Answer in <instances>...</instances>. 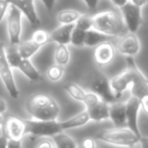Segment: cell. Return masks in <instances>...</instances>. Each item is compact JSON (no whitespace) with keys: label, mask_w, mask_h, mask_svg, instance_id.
Segmentation results:
<instances>
[{"label":"cell","mask_w":148,"mask_h":148,"mask_svg":"<svg viewBox=\"0 0 148 148\" xmlns=\"http://www.w3.org/2000/svg\"><path fill=\"white\" fill-rule=\"evenodd\" d=\"M42 3L45 5V7L47 8L48 11H52L55 6L56 0H41Z\"/></svg>","instance_id":"37"},{"label":"cell","mask_w":148,"mask_h":148,"mask_svg":"<svg viewBox=\"0 0 148 148\" xmlns=\"http://www.w3.org/2000/svg\"><path fill=\"white\" fill-rule=\"evenodd\" d=\"M82 13L74 9H64L57 13V21L61 25H74Z\"/></svg>","instance_id":"21"},{"label":"cell","mask_w":148,"mask_h":148,"mask_svg":"<svg viewBox=\"0 0 148 148\" xmlns=\"http://www.w3.org/2000/svg\"><path fill=\"white\" fill-rule=\"evenodd\" d=\"M126 105V122H127V128H129L132 132L137 136L141 137L139 126H138V117L140 113V99L135 97H131L127 101Z\"/></svg>","instance_id":"10"},{"label":"cell","mask_w":148,"mask_h":148,"mask_svg":"<svg viewBox=\"0 0 148 148\" xmlns=\"http://www.w3.org/2000/svg\"><path fill=\"white\" fill-rule=\"evenodd\" d=\"M120 12L123 17L124 23L127 27V31L129 33L136 34V32L141 25L142 21L141 7L137 6L129 1L120 8Z\"/></svg>","instance_id":"9"},{"label":"cell","mask_w":148,"mask_h":148,"mask_svg":"<svg viewBox=\"0 0 148 148\" xmlns=\"http://www.w3.org/2000/svg\"><path fill=\"white\" fill-rule=\"evenodd\" d=\"M111 1L114 3V5H115V6L119 7V8H121V7L124 6L126 3L129 2V0H111Z\"/></svg>","instance_id":"40"},{"label":"cell","mask_w":148,"mask_h":148,"mask_svg":"<svg viewBox=\"0 0 148 148\" xmlns=\"http://www.w3.org/2000/svg\"><path fill=\"white\" fill-rule=\"evenodd\" d=\"M64 75V67L58 64L51 65L47 70V77L51 81H59Z\"/></svg>","instance_id":"27"},{"label":"cell","mask_w":148,"mask_h":148,"mask_svg":"<svg viewBox=\"0 0 148 148\" xmlns=\"http://www.w3.org/2000/svg\"><path fill=\"white\" fill-rule=\"evenodd\" d=\"M126 62H127V65L125 69L110 80L111 88L118 99L123 95V93L128 88H130V86L135 82L136 79L143 75L133 57H127Z\"/></svg>","instance_id":"4"},{"label":"cell","mask_w":148,"mask_h":148,"mask_svg":"<svg viewBox=\"0 0 148 148\" xmlns=\"http://www.w3.org/2000/svg\"><path fill=\"white\" fill-rule=\"evenodd\" d=\"M109 119L115 125V128L127 127L125 103L115 101L109 103Z\"/></svg>","instance_id":"15"},{"label":"cell","mask_w":148,"mask_h":148,"mask_svg":"<svg viewBox=\"0 0 148 148\" xmlns=\"http://www.w3.org/2000/svg\"><path fill=\"white\" fill-rule=\"evenodd\" d=\"M92 29L108 37H123L128 33L120 10L109 9L91 15Z\"/></svg>","instance_id":"1"},{"label":"cell","mask_w":148,"mask_h":148,"mask_svg":"<svg viewBox=\"0 0 148 148\" xmlns=\"http://www.w3.org/2000/svg\"><path fill=\"white\" fill-rule=\"evenodd\" d=\"M10 5L15 6L29 21L33 27H38L41 23L36 11L35 0H7Z\"/></svg>","instance_id":"13"},{"label":"cell","mask_w":148,"mask_h":148,"mask_svg":"<svg viewBox=\"0 0 148 148\" xmlns=\"http://www.w3.org/2000/svg\"><path fill=\"white\" fill-rule=\"evenodd\" d=\"M64 89H65V91L72 97V99L77 101H80V103H83V101H84V99H85V95H86V92H87V91H85L81 86H79L78 84L73 83V82L66 84L65 86H64Z\"/></svg>","instance_id":"25"},{"label":"cell","mask_w":148,"mask_h":148,"mask_svg":"<svg viewBox=\"0 0 148 148\" xmlns=\"http://www.w3.org/2000/svg\"><path fill=\"white\" fill-rule=\"evenodd\" d=\"M89 89L91 92L99 95L103 101L108 103L118 101V99L114 95L111 88L110 80L101 73H95L92 75V78L89 82Z\"/></svg>","instance_id":"7"},{"label":"cell","mask_w":148,"mask_h":148,"mask_svg":"<svg viewBox=\"0 0 148 148\" xmlns=\"http://www.w3.org/2000/svg\"><path fill=\"white\" fill-rule=\"evenodd\" d=\"M41 46H39L38 44H36L32 40H27V41H23L17 45V50L18 53L21 55V57L23 59H31L40 49Z\"/></svg>","instance_id":"20"},{"label":"cell","mask_w":148,"mask_h":148,"mask_svg":"<svg viewBox=\"0 0 148 148\" xmlns=\"http://www.w3.org/2000/svg\"><path fill=\"white\" fill-rule=\"evenodd\" d=\"M7 142H8V137L2 130V134L0 135V148H7Z\"/></svg>","instance_id":"38"},{"label":"cell","mask_w":148,"mask_h":148,"mask_svg":"<svg viewBox=\"0 0 148 148\" xmlns=\"http://www.w3.org/2000/svg\"><path fill=\"white\" fill-rule=\"evenodd\" d=\"M23 13L15 6L10 5L7 12V32H8L9 43L12 46H17L21 43V36L23 31L21 25Z\"/></svg>","instance_id":"8"},{"label":"cell","mask_w":148,"mask_h":148,"mask_svg":"<svg viewBox=\"0 0 148 148\" xmlns=\"http://www.w3.org/2000/svg\"><path fill=\"white\" fill-rule=\"evenodd\" d=\"M31 40L35 42L36 44H38L39 46H41V47L45 46L46 44H48L51 41L50 34L45 29H37V31H35Z\"/></svg>","instance_id":"28"},{"label":"cell","mask_w":148,"mask_h":148,"mask_svg":"<svg viewBox=\"0 0 148 148\" xmlns=\"http://www.w3.org/2000/svg\"><path fill=\"white\" fill-rule=\"evenodd\" d=\"M140 138L127 127L106 129L95 136V139L99 141L121 148H134L139 144Z\"/></svg>","instance_id":"3"},{"label":"cell","mask_w":148,"mask_h":148,"mask_svg":"<svg viewBox=\"0 0 148 148\" xmlns=\"http://www.w3.org/2000/svg\"><path fill=\"white\" fill-rule=\"evenodd\" d=\"M139 148H140V146H139Z\"/></svg>","instance_id":"44"},{"label":"cell","mask_w":148,"mask_h":148,"mask_svg":"<svg viewBox=\"0 0 148 148\" xmlns=\"http://www.w3.org/2000/svg\"><path fill=\"white\" fill-rule=\"evenodd\" d=\"M52 140L54 142L55 148H78V144L76 143V141L64 132L53 136Z\"/></svg>","instance_id":"22"},{"label":"cell","mask_w":148,"mask_h":148,"mask_svg":"<svg viewBox=\"0 0 148 148\" xmlns=\"http://www.w3.org/2000/svg\"><path fill=\"white\" fill-rule=\"evenodd\" d=\"M74 27L75 25H60L50 34V39L59 45H69Z\"/></svg>","instance_id":"16"},{"label":"cell","mask_w":148,"mask_h":148,"mask_svg":"<svg viewBox=\"0 0 148 148\" xmlns=\"http://www.w3.org/2000/svg\"><path fill=\"white\" fill-rule=\"evenodd\" d=\"M9 6L10 4L7 2V0H0V23L2 21L6 13L8 12Z\"/></svg>","instance_id":"31"},{"label":"cell","mask_w":148,"mask_h":148,"mask_svg":"<svg viewBox=\"0 0 148 148\" xmlns=\"http://www.w3.org/2000/svg\"><path fill=\"white\" fill-rule=\"evenodd\" d=\"M129 1L133 3V4H135V5H137V6L141 7V8H142V6H144V5H145L146 3L148 2V0H129Z\"/></svg>","instance_id":"42"},{"label":"cell","mask_w":148,"mask_h":148,"mask_svg":"<svg viewBox=\"0 0 148 148\" xmlns=\"http://www.w3.org/2000/svg\"><path fill=\"white\" fill-rule=\"evenodd\" d=\"M81 148H97L95 138L87 137L81 141Z\"/></svg>","instance_id":"32"},{"label":"cell","mask_w":148,"mask_h":148,"mask_svg":"<svg viewBox=\"0 0 148 148\" xmlns=\"http://www.w3.org/2000/svg\"><path fill=\"white\" fill-rule=\"evenodd\" d=\"M3 126H4V119H3L2 115L0 114V128L3 129Z\"/></svg>","instance_id":"43"},{"label":"cell","mask_w":148,"mask_h":148,"mask_svg":"<svg viewBox=\"0 0 148 148\" xmlns=\"http://www.w3.org/2000/svg\"><path fill=\"white\" fill-rule=\"evenodd\" d=\"M0 79L9 95L13 99H17L19 95V91L13 77L12 70L7 61L5 47L2 43H0Z\"/></svg>","instance_id":"6"},{"label":"cell","mask_w":148,"mask_h":148,"mask_svg":"<svg viewBox=\"0 0 148 148\" xmlns=\"http://www.w3.org/2000/svg\"><path fill=\"white\" fill-rule=\"evenodd\" d=\"M109 38L110 37H108V36L103 35V34L99 33V32L95 31V29H91L86 32L84 46H87V47H97L99 44L108 41Z\"/></svg>","instance_id":"23"},{"label":"cell","mask_w":148,"mask_h":148,"mask_svg":"<svg viewBox=\"0 0 148 148\" xmlns=\"http://www.w3.org/2000/svg\"><path fill=\"white\" fill-rule=\"evenodd\" d=\"M89 121H90V119H89L88 114H87V112L84 110V111L78 113L77 115L71 117L70 119L66 120V121H62L61 126H62L63 131H66V130L82 127V126L86 125Z\"/></svg>","instance_id":"18"},{"label":"cell","mask_w":148,"mask_h":148,"mask_svg":"<svg viewBox=\"0 0 148 148\" xmlns=\"http://www.w3.org/2000/svg\"><path fill=\"white\" fill-rule=\"evenodd\" d=\"M25 135L34 137L52 138L53 136L62 133L61 122L59 121H38V120H25Z\"/></svg>","instance_id":"5"},{"label":"cell","mask_w":148,"mask_h":148,"mask_svg":"<svg viewBox=\"0 0 148 148\" xmlns=\"http://www.w3.org/2000/svg\"><path fill=\"white\" fill-rule=\"evenodd\" d=\"M140 148H148V137H142L140 138L139 141Z\"/></svg>","instance_id":"41"},{"label":"cell","mask_w":148,"mask_h":148,"mask_svg":"<svg viewBox=\"0 0 148 148\" xmlns=\"http://www.w3.org/2000/svg\"><path fill=\"white\" fill-rule=\"evenodd\" d=\"M83 2L86 4L87 8L90 11H95L97 8V4H99V0H82Z\"/></svg>","instance_id":"34"},{"label":"cell","mask_w":148,"mask_h":148,"mask_svg":"<svg viewBox=\"0 0 148 148\" xmlns=\"http://www.w3.org/2000/svg\"><path fill=\"white\" fill-rule=\"evenodd\" d=\"M56 64L60 66H66L70 61V50L66 45H59L57 44L54 54Z\"/></svg>","instance_id":"24"},{"label":"cell","mask_w":148,"mask_h":148,"mask_svg":"<svg viewBox=\"0 0 148 148\" xmlns=\"http://www.w3.org/2000/svg\"><path fill=\"white\" fill-rule=\"evenodd\" d=\"M5 53H6V58L8 61L9 65H10L11 69L12 68H18L19 64H21L23 58L21 57L17 50V46L10 45L8 48H5Z\"/></svg>","instance_id":"26"},{"label":"cell","mask_w":148,"mask_h":148,"mask_svg":"<svg viewBox=\"0 0 148 148\" xmlns=\"http://www.w3.org/2000/svg\"><path fill=\"white\" fill-rule=\"evenodd\" d=\"M117 50L126 57H133L138 55L141 50V44L137 35L134 33H127L121 37L117 45Z\"/></svg>","instance_id":"11"},{"label":"cell","mask_w":148,"mask_h":148,"mask_svg":"<svg viewBox=\"0 0 148 148\" xmlns=\"http://www.w3.org/2000/svg\"><path fill=\"white\" fill-rule=\"evenodd\" d=\"M3 131L7 135L8 139L23 141L25 136V120H21L15 116H9L4 122Z\"/></svg>","instance_id":"12"},{"label":"cell","mask_w":148,"mask_h":148,"mask_svg":"<svg viewBox=\"0 0 148 148\" xmlns=\"http://www.w3.org/2000/svg\"><path fill=\"white\" fill-rule=\"evenodd\" d=\"M36 148H55V145H54V142L52 139L44 138V139H42L41 141L37 144Z\"/></svg>","instance_id":"33"},{"label":"cell","mask_w":148,"mask_h":148,"mask_svg":"<svg viewBox=\"0 0 148 148\" xmlns=\"http://www.w3.org/2000/svg\"><path fill=\"white\" fill-rule=\"evenodd\" d=\"M85 36H86V32L81 31L77 27H74L71 35L70 44H72L75 47H83L85 43Z\"/></svg>","instance_id":"29"},{"label":"cell","mask_w":148,"mask_h":148,"mask_svg":"<svg viewBox=\"0 0 148 148\" xmlns=\"http://www.w3.org/2000/svg\"><path fill=\"white\" fill-rule=\"evenodd\" d=\"M25 110L33 120L38 121H57L60 108L57 101L48 95H35L25 103Z\"/></svg>","instance_id":"2"},{"label":"cell","mask_w":148,"mask_h":148,"mask_svg":"<svg viewBox=\"0 0 148 148\" xmlns=\"http://www.w3.org/2000/svg\"><path fill=\"white\" fill-rule=\"evenodd\" d=\"M7 111V103L4 99L0 97V114L2 115L3 113Z\"/></svg>","instance_id":"39"},{"label":"cell","mask_w":148,"mask_h":148,"mask_svg":"<svg viewBox=\"0 0 148 148\" xmlns=\"http://www.w3.org/2000/svg\"><path fill=\"white\" fill-rule=\"evenodd\" d=\"M140 108L146 115H148V95L140 99Z\"/></svg>","instance_id":"35"},{"label":"cell","mask_w":148,"mask_h":148,"mask_svg":"<svg viewBox=\"0 0 148 148\" xmlns=\"http://www.w3.org/2000/svg\"><path fill=\"white\" fill-rule=\"evenodd\" d=\"M85 111L88 114L90 121L101 122L109 120V103L103 99H99L95 105L86 108Z\"/></svg>","instance_id":"17"},{"label":"cell","mask_w":148,"mask_h":148,"mask_svg":"<svg viewBox=\"0 0 148 148\" xmlns=\"http://www.w3.org/2000/svg\"><path fill=\"white\" fill-rule=\"evenodd\" d=\"M74 25H75V27H77V29L87 32L92 29V19H91V16H89V15L82 14L78 18V21H76V23H74Z\"/></svg>","instance_id":"30"},{"label":"cell","mask_w":148,"mask_h":148,"mask_svg":"<svg viewBox=\"0 0 148 148\" xmlns=\"http://www.w3.org/2000/svg\"><path fill=\"white\" fill-rule=\"evenodd\" d=\"M7 148H23V141L8 139V142H7Z\"/></svg>","instance_id":"36"},{"label":"cell","mask_w":148,"mask_h":148,"mask_svg":"<svg viewBox=\"0 0 148 148\" xmlns=\"http://www.w3.org/2000/svg\"><path fill=\"white\" fill-rule=\"evenodd\" d=\"M17 69L21 70V71L23 72V75H25L27 78H29L31 81L42 80V75L40 74V72L36 69V67L31 62V60L23 59Z\"/></svg>","instance_id":"19"},{"label":"cell","mask_w":148,"mask_h":148,"mask_svg":"<svg viewBox=\"0 0 148 148\" xmlns=\"http://www.w3.org/2000/svg\"><path fill=\"white\" fill-rule=\"evenodd\" d=\"M116 56V48L111 42L106 41L99 44L95 49V60L101 67L112 63Z\"/></svg>","instance_id":"14"}]
</instances>
